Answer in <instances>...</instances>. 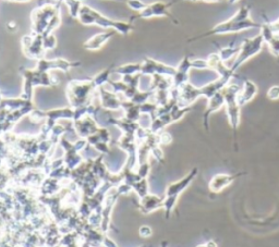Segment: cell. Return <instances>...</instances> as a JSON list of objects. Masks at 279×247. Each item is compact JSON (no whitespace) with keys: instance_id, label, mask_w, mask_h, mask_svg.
I'll return each instance as SVG.
<instances>
[{"instance_id":"3957f363","label":"cell","mask_w":279,"mask_h":247,"mask_svg":"<svg viewBox=\"0 0 279 247\" xmlns=\"http://www.w3.org/2000/svg\"><path fill=\"white\" fill-rule=\"evenodd\" d=\"M267 95H269V97L272 99H277L279 97V87L278 86L272 87L269 91V94H267Z\"/></svg>"},{"instance_id":"5b68a950","label":"cell","mask_w":279,"mask_h":247,"mask_svg":"<svg viewBox=\"0 0 279 247\" xmlns=\"http://www.w3.org/2000/svg\"><path fill=\"white\" fill-rule=\"evenodd\" d=\"M206 1H213V0H206Z\"/></svg>"},{"instance_id":"6da1fadb","label":"cell","mask_w":279,"mask_h":247,"mask_svg":"<svg viewBox=\"0 0 279 247\" xmlns=\"http://www.w3.org/2000/svg\"><path fill=\"white\" fill-rule=\"evenodd\" d=\"M237 176L238 175H228V174L215 175L208 184L209 190L214 193H219L220 191H223L225 187L230 185L232 182L237 179Z\"/></svg>"},{"instance_id":"277c9868","label":"cell","mask_w":279,"mask_h":247,"mask_svg":"<svg viewBox=\"0 0 279 247\" xmlns=\"http://www.w3.org/2000/svg\"><path fill=\"white\" fill-rule=\"evenodd\" d=\"M197 247H217V245H216V243L214 242V241H209V242H207L206 244L199 245Z\"/></svg>"},{"instance_id":"7a4b0ae2","label":"cell","mask_w":279,"mask_h":247,"mask_svg":"<svg viewBox=\"0 0 279 247\" xmlns=\"http://www.w3.org/2000/svg\"><path fill=\"white\" fill-rule=\"evenodd\" d=\"M255 93H257V87H255V85L251 83V82L248 81L246 83V87H244L243 93L240 94L239 98H238V104L239 105L246 104L255 95Z\"/></svg>"}]
</instances>
